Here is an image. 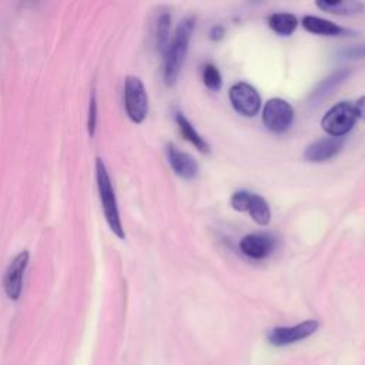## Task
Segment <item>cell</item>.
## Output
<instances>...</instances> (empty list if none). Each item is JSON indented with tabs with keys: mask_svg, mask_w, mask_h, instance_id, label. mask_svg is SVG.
<instances>
[{
	"mask_svg": "<svg viewBox=\"0 0 365 365\" xmlns=\"http://www.w3.org/2000/svg\"><path fill=\"white\" fill-rule=\"evenodd\" d=\"M124 108L133 123H143L148 113V96L145 86L137 76L124 78Z\"/></svg>",
	"mask_w": 365,
	"mask_h": 365,
	"instance_id": "4",
	"label": "cell"
},
{
	"mask_svg": "<svg viewBox=\"0 0 365 365\" xmlns=\"http://www.w3.org/2000/svg\"><path fill=\"white\" fill-rule=\"evenodd\" d=\"M96 181H97L98 197H100V202H101V208H103L106 221H107L110 230L118 238L123 240L125 237V232H124L120 211H118L115 191H114L108 170L106 167V163L100 157H96Z\"/></svg>",
	"mask_w": 365,
	"mask_h": 365,
	"instance_id": "2",
	"label": "cell"
},
{
	"mask_svg": "<svg viewBox=\"0 0 365 365\" xmlns=\"http://www.w3.org/2000/svg\"><path fill=\"white\" fill-rule=\"evenodd\" d=\"M30 254L27 250H23L17 252L13 259L9 262L4 277H3V288L9 299L17 301L23 291V281H24V272L29 265Z\"/></svg>",
	"mask_w": 365,
	"mask_h": 365,
	"instance_id": "8",
	"label": "cell"
},
{
	"mask_svg": "<svg viewBox=\"0 0 365 365\" xmlns=\"http://www.w3.org/2000/svg\"><path fill=\"white\" fill-rule=\"evenodd\" d=\"M202 81L207 88L212 91H218L222 86V77L220 70L214 64L207 63L202 68Z\"/></svg>",
	"mask_w": 365,
	"mask_h": 365,
	"instance_id": "19",
	"label": "cell"
},
{
	"mask_svg": "<svg viewBox=\"0 0 365 365\" xmlns=\"http://www.w3.org/2000/svg\"><path fill=\"white\" fill-rule=\"evenodd\" d=\"M170 29H171V16L168 11H163L158 14L155 20V47L160 53L164 54L168 43H170Z\"/></svg>",
	"mask_w": 365,
	"mask_h": 365,
	"instance_id": "18",
	"label": "cell"
},
{
	"mask_svg": "<svg viewBox=\"0 0 365 365\" xmlns=\"http://www.w3.org/2000/svg\"><path fill=\"white\" fill-rule=\"evenodd\" d=\"M175 123L178 125V130L181 133V135L190 141L198 151L201 153H208L210 151V145L200 135V133L194 128V125L185 118V115L180 111L175 113Z\"/></svg>",
	"mask_w": 365,
	"mask_h": 365,
	"instance_id": "16",
	"label": "cell"
},
{
	"mask_svg": "<svg viewBox=\"0 0 365 365\" xmlns=\"http://www.w3.org/2000/svg\"><path fill=\"white\" fill-rule=\"evenodd\" d=\"M354 107L355 111L358 114V120H365V96L359 97L356 101H354Z\"/></svg>",
	"mask_w": 365,
	"mask_h": 365,
	"instance_id": "22",
	"label": "cell"
},
{
	"mask_svg": "<svg viewBox=\"0 0 365 365\" xmlns=\"http://www.w3.org/2000/svg\"><path fill=\"white\" fill-rule=\"evenodd\" d=\"M268 26L278 36H291L298 26V19L291 13H272L268 17Z\"/></svg>",
	"mask_w": 365,
	"mask_h": 365,
	"instance_id": "17",
	"label": "cell"
},
{
	"mask_svg": "<svg viewBox=\"0 0 365 365\" xmlns=\"http://www.w3.org/2000/svg\"><path fill=\"white\" fill-rule=\"evenodd\" d=\"M275 237L269 232H251L240 241L241 252L251 259H264L275 250Z\"/></svg>",
	"mask_w": 365,
	"mask_h": 365,
	"instance_id": "10",
	"label": "cell"
},
{
	"mask_svg": "<svg viewBox=\"0 0 365 365\" xmlns=\"http://www.w3.org/2000/svg\"><path fill=\"white\" fill-rule=\"evenodd\" d=\"M356 120L358 114L355 111L354 103L339 101L325 113L321 120V125L329 137L342 138L352 130Z\"/></svg>",
	"mask_w": 365,
	"mask_h": 365,
	"instance_id": "3",
	"label": "cell"
},
{
	"mask_svg": "<svg viewBox=\"0 0 365 365\" xmlns=\"http://www.w3.org/2000/svg\"><path fill=\"white\" fill-rule=\"evenodd\" d=\"M230 101L237 113L245 117H254L261 108V97L258 91L248 83L240 81L230 88Z\"/></svg>",
	"mask_w": 365,
	"mask_h": 365,
	"instance_id": "9",
	"label": "cell"
},
{
	"mask_svg": "<svg viewBox=\"0 0 365 365\" xmlns=\"http://www.w3.org/2000/svg\"><path fill=\"white\" fill-rule=\"evenodd\" d=\"M342 57H344V58H348V60L365 58V44L354 46V47H349V48L344 50V51H342Z\"/></svg>",
	"mask_w": 365,
	"mask_h": 365,
	"instance_id": "21",
	"label": "cell"
},
{
	"mask_svg": "<svg viewBox=\"0 0 365 365\" xmlns=\"http://www.w3.org/2000/svg\"><path fill=\"white\" fill-rule=\"evenodd\" d=\"M195 19L194 17H185L180 21L177 26L173 37L170 38V43L164 51V63H163V76L164 83L171 87L175 84L180 70L182 67L190 40L194 31Z\"/></svg>",
	"mask_w": 365,
	"mask_h": 365,
	"instance_id": "1",
	"label": "cell"
},
{
	"mask_svg": "<svg viewBox=\"0 0 365 365\" xmlns=\"http://www.w3.org/2000/svg\"><path fill=\"white\" fill-rule=\"evenodd\" d=\"M165 153L168 163L177 175L185 180H192L198 174V164L191 154L181 151L171 143L167 144Z\"/></svg>",
	"mask_w": 365,
	"mask_h": 365,
	"instance_id": "12",
	"label": "cell"
},
{
	"mask_svg": "<svg viewBox=\"0 0 365 365\" xmlns=\"http://www.w3.org/2000/svg\"><path fill=\"white\" fill-rule=\"evenodd\" d=\"M292 121L294 108L288 101L275 97L265 103L262 108V123L269 131L284 134L292 125Z\"/></svg>",
	"mask_w": 365,
	"mask_h": 365,
	"instance_id": "6",
	"label": "cell"
},
{
	"mask_svg": "<svg viewBox=\"0 0 365 365\" xmlns=\"http://www.w3.org/2000/svg\"><path fill=\"white\" fill-rule=\"evenodd\" d=\"M231 207L240 212H248L258 225H268L271 221V208L264 197L245 190L235 191L231 195Z\"/></svg>",
	"mask_w": 365,
	"mask_h": 365,
	"instance_id": "5",
	"label": "cell"
},
{
	"mask_svg": "<svg viewBox=\"0 0 365 365\" xmlns=\"http://www.w3.org/2000/svg\"><path fill=\"white\" fill-rule=\"evenodd\" d=\"M319 328L317 319H307L291 327H275L267 334V339L274 346H285L309 338Z\"/></svg>",
	"mask_w": 365,
	"mask_h": 365,
	"instance_id": "7",
	"label": "cell"
},
{
	"mask_svg": "<svg viewBox=\"0 0 365 365\" xmlns=\"http://www.w3.org/2000/svg\"><path fill=\"white\" fill-rule=\"evenodd\" d=\"M97 127V94L96 88H91L90 93V101H88V113H87V130L88 134L93 137Z\"/></svg>",
	"mask_w": 365,
	"mask_h": 365,
	"instance_id": "20",
	"label": "cell"
},
{
	"mask_svg": "<svg viewBox=\"0 0 365 365\" xmlns=\"http://www.w3.org/2000/svg\"><path fill=\"white\" fill-rule=\"evenodd\" d=\"M322 11L338 14V16H352L364 10V3L359 1H344V0H319L315 3Z\"/></svg>",
	"mask_w": 365,
	"mask_h": 365,
	"instance_id": "15",
	"label": "cell"
},
{
	"mask_svg": "<svg viewBox=\"0 0 365 365\" xmlns=\"http://www.w3.org/2000/svg\"><path fill=\"white\" fill-rule=\"evenodd\" d=\"M224 34H225V29H224L222 26H220V24L214 26V27L210 30V38L214 40V41H220V40L224 37Z\"/></svg>",
	"mask_w": 365,
	"mask_h": 365,
	"instance_id": "23",
	"label": "cell"
},
{
	"mask_svg": "<svg viewBox=\"0 0 365 365\" xmlns=\"http://www.w3.org/2000/svg\"><path fill=\"white\" fill-rule=\"evenodd\" d=\"M349 74L351 71L348 68H339L334 71L315 86V88L311 91L309 98L312 101H322L324 98L329 97L334 93V90L338 88L349 77Z\"/></svg>",
	"mask_w": 365,
	"mask_h": 365,
	"instance_id": "14",
	"label": "cell"
},
{
	"mask_svg": "<svg viewBox=\"0 0 365 365\" xmlns=\"http://www.w3.org/2000/svg\"><path fill=\"white\" fill-rule=\"evenodd\" d=\"M344 145V138L322 137L307 145L304 160L309 163H324L335 157Z\"/></svg>",
	"mask_w": 365,
	"mask_h": 365,
	"instance_id": "11",
	"label": "cell"
},
{
	"mask_svg": "<svg viewBox=\"0 0 365 365\" xmlns=\"http://www.w3.org/2000/svg\"><path fill=\"white\" fill-rule=\"evenodd\" d=\"M302 27L317 36H328V37H338L351 33V30L341 27L336 23L329 20L317 17V16H304L302 17Z\"/></svg>",
	"mask_w": 365,
	"mask_h": 365,
	"instance_id": "13",
	"label": "cell"
}]
</instances>
